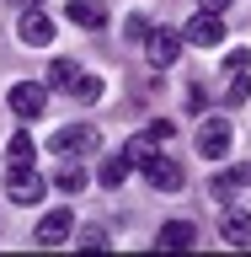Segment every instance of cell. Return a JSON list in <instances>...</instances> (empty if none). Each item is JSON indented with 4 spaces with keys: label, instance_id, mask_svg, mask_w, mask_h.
Instances as JSON below:
<instances>
[{
    "label": "cell",
    "instance_id": "cell-1",
    "mask_svg": "<svg viewBox=\"0 0 251 257\" xmlns=\"http://www.w3.org/2000/svg\"><path fill=\"white\" fill-rule=\"evenodd\" d=\"M6 193H11V204H43L48 193V177L38 172V166H11V177H6Z\"/></svg>",
    "mask_w": 251,
    "mask_h": 257
},
{
    "label": "cell",
    "instance_id": "cell-2",
    "mask_svg": "<svg viewBox=\"0 0 251 257\" xmlns=\"http://www.w3.org/2000/svg\"><path fill=\"white\" fill-rule=\"evenodd\" d=\"M182 32H171V27H150V38H144V59L155 64V70H171L176 59H182Z\"/></svg>",
    "mask_w": 251,
    "mask_h": 257
},
{
    "label": "cell",
    "instance_id": "cell-3",
    "mask_svg": "<svg viewBox=\"0 0 251 257\" xmlns=\"http://www.w3.org/2000/svg\"><path fill=\"white\" fill-rule=\"evenodd\" d=\"M6 102H11V112L22 118V123H32V118H43V107H48V91L38 86V80H16Z\"/></svg>",
    "mask_w": 251,
    "mask_h": 257
},
{
    "label": "cell",
    "instance_id": "cell-4",
    "mask_svg": "<svg viewBox=\"0 0 251 257\" xmlns=\"http://www.w3.org/2000/svg\"><path fill=\"white\" fill-rule=\"evenodd\" d=\"M139 172L150 177V188H155V193H182V188H187V177H182V166H176L171 156H160V150H155L150 161H144Z\"/></svg>",
    "mask_w": 251,
    "mask_h": 257
},
{
    "label": "cell",
    "instance_id": "cell-5",
    "mask_svg": "<svg viewBox=\"0 0 251 257\" xmlns=\"http://www.w3.org/2000/svg\"><path fill=\"white\" fill-rule=\"evenodd\" d=\"M230 134H235V128L224 123V118H203V123H198V156L203 161H224L230 156Z\"/></svg>",
    "mask_w": 251,
    "mask_h": 257
},
{
    "label": "cell",
    "instance_id": "cell-6",
    "mask_svg": "<svg viewBox=\"0 0 251 257\" xmlns=\"http://www.w3.org/2000/svg\"><path fill=\"white\" fill-rule=\"evenodd\" d=\"M182 38H187L192 48H219V43H224V22H219V11H203V6H198V16L182 27Z\"/></svg>",
    "mask_w": 251,
    "mask_h": 257
},
{
    "label": "cell",
    "instance_id": "cell-7",
    "mask_svg": "<svg viewBox=\"0 0 251 257\" xmlns=\"http://www.w3.org/2000/svg\"><path fill=\"white\" fill-rule=\"evenodd\" d=\"M96 145H102V134H96L91 123H64L59 134H54V150H59V156H91Z\"/></svg>",
    "mask_w": 251,
    "mask_h": 257
},
{
    "label": "cell",
    "instance_id": "cell-8",
    "mask_svg": "<svg viewBox=\"0 0 251 257\" xmlns=\"http://www.w3.org/2000/svg\"><path fill=\"white\" fill-rule=\"evenodd\" d=\"M75 236V214L70 209H48L43 220H38V241L43 246H59V241H70Z\"/></svg>",
    "mask_w": 251,
    "mask_h": 257
},
{
    "label": "cell",
    "instance_id": "cell-9",
    "mask_svg": "<svg viewBox=\"0 0 251 257\" xmlns=\"http://www.w3.org/2000/svg\"><path fill=\"white\" fill-rule=\"evenodd\" d=\"M16 38H22V43H48V38H54V22H48V16L32 6V11L16 16Z\"/></svg>",
    "mask_w": 251,
    "mask_h": 257
},
{
    "label": "cell",
    "instance_id": "cell-10",
    "mask_svg": "<svg viewBox=\"0 0 251 257\" xmlns=\"http://www.w3.org/2000/svg\"><path fill=\"white\" fill-rule=\"evenodd\" d=\"M64 11H70V22H75V27H91V32L107 27V6H102V0H70Z\"/></svg>",
    "mask_w": 251,
    "mask_h": 257
},
{
    "label": "cell",
    "instance_id": "cell-11",
    "mask_svg": "<svg viewBox=\"0 0 251 257\" xmlns=\"http://www.w3.org/2000/svg\"><path fill=\"white\" fill-rule=\"evenodd\" d=\"M192 241H198V225H192V220H166V225H160V236H155V246L182 252V246H192Z\"/></svg>",
    "mask_w": 251,
    "mask_h": 257
},
{
    "label": "cell",
    "instance_id": "cell-12",
    "mask_svg": "<svg viewBox=\"0 0 251 257\" xmlns=\"http://www.w3.org/2000/svg\"><path fill=\"white\" fill-rule=\"evenodd\" d=\"M219 236L230 241V246H246V241H251V214H246V209H224V214H219Z\"/></svg>",
    "mask_w": 251,
    "mask_h": 257
},
{
    "label": "cell",
    "instance_id": "cell-13",
    "mask_svg": "<svg viewBox=\"0 0 251 257\" xmlns=\"http://www.w3.org/2000/svg\"><path fill=\"white\" fill-rule=\"evenodd\" d=\"M128 172H134V161H128L123 150H118V156H107V161H102V172H96V182H102V188H112V193H118V188H123V182H128Z\"/></svg>",
    "mask_w": 251,
    "mask_h": 257
},
{
    "label": "cell",
    "instance_id": "cell-14",
    "mask_svg": "<svg viewBox=\"0 0 251 257\" xmlns=\"http://www.w3.org/2000/svg\"><path fill=\"white\" fill-rule=\"evenodd\" d=\"M86 182H91V172L80 166V156H75V161H64L59 172H54V188H59V193H80Z\"/></svg>",
    "mask_w": 251,
    "mask_h": 257
},
{
    "label": "cell",
    "instance_id": "cell-15",
    "mask_svg": "<svg viewBox=\"0 0 251 257\" xmlns=\"http://www.w3.org/2000/svg\"><path fill=\"white\" fill-rule=\"evenodd\" d=\"M219 102H224V107H240V102H251V70H235V75H224Z\"/></svg>",
    "mask_w": 251,
    "mask_h": 257
},
{
    "label": "cell",
    "instance_id": "cell-16",
    "mask_svg": "<svg viewBox=\"0 0 251 257\" xmlns=\"http://www.w3.org/2000/svg\"><path fill=\"white\" fill-rule=\"evenodd\" d=\"M155 150H160V140H155V128H144V134H134V140L123 145V156L134 161V166H144V161L155 156Z\"/></svg>",
    "mask_w": 251,
    "mask_h": 257
},
{
    "label": "cell",
    "instance_id": "cell-17",
    "mask_svg": "<svg viewBox=\"0 0 251 257\" xmlns=\"http://www.w3.org/2000/svg\"><path fill=\"white\" fill-rule=\"evenodd\" d=\"M6 161H11V166H38V145H32V134H11Z\"/></svg>",
    "mask_w": 251,
    "mask_h": 257
},
{
    "label": "cell",
    "instance_id": "cell-18",
    "mask_svg": "<svg viewBox=\"0 0 251 257\" xmlns=\"http://www.w3.org/2000/svg\"><path fill=\"white\" fill-rule=\"evenodd\" d=\"M75 80H80V64H75V59H54V64H48V86H59V91H70Z\"/></svg>",
    "mask_w": 251,
    "mask_h": 257
},
{
    "label": "cell",
    "instance_id": "cell-19",
    "mask_svg": "<svg viewBox=\"0 0 251 257\" xmlns=\"http://www.w3.org/2000/svg\"><path fill=\"white\" fill-rule=\"evenodd\" d=\"M102 91H107V86H102L96 75H80L75 86H70V96H75V102H102Z\"/></svg>",
    "mask_w": 251,
    "mask_h": 257
},
{
    "label": "cell",
    "instance_id": "cell-20",
    "mask_svg": "<svg viewBox=\"0 0 251 257\" xmlns=\"http://www.w3.org/2000/svg\"><path fill=\"white\" fill-rule=\"evenodd\" d=\"M123 38H128V43H144V38H150V16H128V22H123Z\"/></svg>",
    "mask_w": 251,
    "mask_h": 257
},
{
    "label": "cell",
    "instance_id": "cell-21",
    "mask_svg": "<svg viewBox=\"0 0 251 257\" xmlns=\"http://www.w3.org/2000/svg\"><path fill=\"white\" fill-rule=\"evenodd\" d=\"M235 188H246V182H240V172H219V177H214V198H230Z\"/></svg>",
    "mask_w": 251,
    "mask_h": 257
},
{
    "label": "cell",
    "instance_id": "cell-22",
    "mask_svg": "<svg viewBox=\"0 0 251 257\" xmlns=\"http://www.w3.org/2000/svg\"><path fill=\"white\" fill-rule=\"evenodd\" d=\"M235 70H251V48H230L224 54V75H235Z\"/></svg>",
    "mask_w": 251,
    "mask_h": 257
},
{
    "label": "cell",
    "instance_id": "cell-23",
    "mask_svg": "<svg viewBox=\"0 0 251 257\" xmlns=\"http://www.w3.org/2000/svg\"><path fill=\"white\" fill-rule=\"evenodd\" d=\"M198 6H203V11H219V6H224V0H198Z\"/></svg>",
    "mask_w": 251,
    "mask_h": 257
},
{
    "label": "cell",
    "instance_id": "cell-24",
    "mask_svg": "<svg viewBox=\"0 0 251 257\" xmlns=\"http://www.w3.org/2000/svg\"><path fill=\"white\" fill-rule=\"evenodd\" d=\"M240 182H246V188H251V161H246V166H240Z\"/></svg>",
    "mask_w": 251,
    "mask_h": 257
},
{
    "label": "cell",
    "instance_id": "cell-25",
    "mask_svg": "<svg viewBox=\"0 0 251 257\" xmlns=\"http://www.w3.org/2000/svg\"><path fill=\"white\" fill-rule=\"evenodd\" d=\"M16 6H38V0H16Z\"/></svg>",
    "mask_w": 251,
    "mask_h": 257
}]
</instances>
